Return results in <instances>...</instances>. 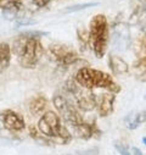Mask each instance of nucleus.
<instances>
[{
  "instance_id": "a211bd4d",
  "label": "nucleus",
  "mask_w": 146,
  "mask_h": 155,
  "mask_svg": "<svg viewBox=\"0 0 146 155\" xmlns=\"http://www.w3.org/2000/svg\"><path fill=\"white\" fill-rule=\"evenodd\" d=\"M133 70H134V73H135V77L141 81V82H146V64L145 62H141V61H136L133 66Z\"/></svg>"
},
{
  "instance_id": "a878e982",
  "label": "nucleus",
  "mask_w": 146,
  "mask_h": 155,
  "mask_svg": "<svg viewBox=\"0 0 146 155\" xmlns=\"http://www.w3.org/2000/svg\"><path fill=\"white\" fill-rule=\"evenodd\" d=\"M145 98H146V95H145Z\"/></svg>"
},
{
  "instance_id": "423d86ee",
  "label": "nucleus",
  "mask_w": 146,
  "mask_h": 155,
  "mask_svg": "<svg viewBox=\"0 0 146 155\" xmlns=\"http://www.w3.org/2000/svg\"><path fill=\"white\" fill-rule=\"evenodd\" d=\"M48 51H49L50 59L62 67L71 66L79 60L78 53L75 49H72L71 47L65 45V44L54 43L49 47Z\"/></svg>"
},
{
  "instance_id": "f8f14e48",
  "label": "nucleus",
  "mask_w": 146,
  "mask_h": 155,
  "mask_svg": "<svg viewBox=\"0 0 146 155\" xmlns=\"http://www.w3.org/2000/svg\"><path fill=\"white\" fill-rule=\"evenodd\" d=\"M108 66L115 74H125L129 71L128 64L121 56L113 54L108 56Z\"/></svg>"
},
{
  "instance_id": "20e7f679",
  "label": "nucleus",
  "mask_w": 146,
  "mask_h": 155,
  "mask_svg": "<svg viewBox=\"0 0 146 155\" xmlns=\"http://www.w3.org/2000/svg\"><path fill=\"white\" fill-rule=\"evenodd\" d=\"M90 45L96 58H102L106 54L108 41V23L105 15H95L89 25Z\"/></svg>"
},
{
  "instance_id": "ddd939ff",
  "label": "nucleus",
  "mask_w": 146,
  "mask_h": 155,
  "mask_svg": "<svg viewBox=\"0 0 146 155\" xmlns=\"http://www.w3.org/2000/svg\"><path fill=\"white\" fill-rule=\"evenodd\" d=\"M46 105H48V100L44 95L42 94H38V95H35L30 100H29V110L30 112L34 115V116H38L40 114L44 112V110L46 109Z\"/></svg>"
},
{
  "instance_id": "9d476101",
  "label": "nucleus",
  "mask_w": 146,
  "mask_h": 155,
  "mask_svg": "<svg viewBox=\"0 0 146 155\" xmlns=\"http://www.w3.org/2000/svg\"><path fill=\"white\" fill-rule=\"evenodd\" d=\"M72 127V131H73V134L78 138H82V139H90L95 133H96V127L95 125H91V124H88L85 121L78 124V125H75V126H71Z\"/></svg>"
},
{
  "instance_id": "412c9836",
  "label": "nucleus",
  "mask_w": 146,
  "mask_h": 155,
  "mask_svg": "<svg viewBox=\"0 0 146 155\" xmlns=\"http://www.w3.org/2000/svg\"><path fill=\"white\" fill-rule=\"evenodd\" d=\"M50 2H51V0H32V3H33L35 6H38V8H44V6H46Z\"/></svg>"
},
{
  "instance_id": "6e6552de",
  "label": "nucleus",
  "mask_w": 146,
  "mask_h": 155,
  "mask_svg": "<svg viewBox=\"0 0 146 155\" xmlns=\"http://www.w3.org/2000/svg\"><path fill=\"white\" fill-rule=\"evenodd\" d=\"M115 100H116V94L111 92L102 93L96 97V107L101 117H106V116L113 112Z\"/></svg>"
},
{
  "instance_id": "393cba45",
  "label": "nucleus",
  "mask_w": 146,
  "mask_h": 155,
  "mask_svg": "<svg viewBox=\"0 0 146 155\" xmlns=\"http://www.w3.org/2000/svg\"><path fill=\"white\" fill-rule=\"evenodd\" d=\"M144 115H145V121H146V111H144Z\"/></svg>"
},
{
  "instance_id": "f03ea898",
  "label": "nucleus",
  "mask_w": 146,
  "mask_h": 155,
  "mask_svg": "<svg viewBox=\"0 0 146 155\" xmlns=\"http://www.w3.org/2000/svg\"><path fill=\"white\" fill-rule=\"evenodd\" d=\"M75 80L81 87L90 91L95 88H102V89H107V92H111L115 94L121 92V87L113 81L112 77L108 73L102 72L100 70L82 67L78 70Z\"/></svg>"
},
{
  "instance_id": "5701e85b",
  "label": "nucleus",
  "mask_w": 146,
  "mask_h": 155,
  "mask_svg": "<svg viewBox=\"0 0 146 155\" xmlns=\"http://www.w3.org/2000/svg\"><path fill=\"white\" fill-rule=\"evenodd\" d=\"M9 2H10V0H0V9L3 10V9L6 6V4H8Z\"/></svg>"
},
{
  "instance_id": "39448f33",
  "label": "nucleus",
  "mask_w": 146,
  "mask_h": 155,
  "mask_svg": "<svg viewBox=\"0 0 146 155\" xmlns=\"http://www.w3.org/2000/svg\"><path fill=\"white\" fill-rule=\"evenodd\" d=\"M52 104H54L55 109L59 111V114L63 117V120L67 124H69L71 126H75V125H78V124L83 122V117L81 116V114L78 112L77 106L73 105L62 94L54 95Z\"/></svg>"
},
{
  "instance_id": "f257e3e1",
  "label": "nucleus",
  "mask_w": 146,
  "mask_h": 155,
  "mask_svg": "<svg viewBox=\"0 0 146 155\" xmlns=\"http://www.w3.org/2000/svg\"><path fill=\"white\" fill-rule=\"evenodd\" d=\"M44 34V32H24L14 41L12 51L17 56L22 67L35 68L39 64L44 54V48L39 41V37Z\"/></svg>"
},
{
  "instance_id": "b1692460",
  "label": "nucleus",
  "mask_w": 146,
  "mask_h": 155,
  "mask_svg": "<svg viewBox=\"0 0 146 155\" xmlns=\"http://www.w3.org/2000/svg\"><path fill=\"white\" fill-rule=\"evenodd\" d=\"M142 143L146 145V137H144V138H142Z\"/></svg>"
},
{
  "instance_id": "4be33fe9",
  "label": "nucleus",
  "mask_w": 146,
  "mask_h": 155,
  "mask_svg": "<svg viewBox=\"0 0 146 155\" xmlns=\"http://www.w3.org/2000/svg\"><path fill=\"white\" fill-rule=\"evenodd\" d=\"M132 155H144L142 153H141V150L139 149V148H135V147H133L132 148V153H130Z\"/></svg>"
},
{
  "instance_id": "0eeeda50",
  "label": "nucleus",
  "mask_w": 146,
  "mask_h": 155,
  "mask_svg": "<svg viewBox=\"0 0 146 155\" xmlns=\"http://www.w3.org/2000/svg\"><path fill=\"white\" fill-rule=\"evenodd\" d=\"M0 122L3 124V126L6 130L14 131V132L23 131L26 127V124L22 116L10 109H4L0 111Z\"/></svg>"
},
{
  "instance_id": "2eb2a0df",
  "label": "nucleus",
  "mask_w": 146,
  "mask_h": 155,
  "mask_svg": "<svg viewBox=\"0 0 146 155\" xmlns=\"http://www.w3.org/2000/svg\"><path fill=\"white\" fill-rule=\"evenodd\" d=\"M125 126L129 130H135L138 128L142 122H145V115L144 112H130L127 115V117L124 119Z\"/></svg>"
},
{
  "instance_id": "7ed1b4c3",
  "label": "nucleus",
  "mask_w": 146,
  "mask_h": 155,
  "mask_svg": "<svg viewBox=\"0 0 146 155\" xmlns=\"http://www.w3.org/2000/svg\"><path fill=\"white\" fill-rule=\"evenodd\" d=\"M38 130L50 142L56 144L63 145L69 143L72 139V136L68 130L62 126L60 116L54 111H46L42 115L38 122Z\"/></svg>"
},
{
  "instance_id": "4468645a",
  "label": "nucleus",
  "mask_w": 146,
  "mask_h": 155,
  "mask_svg": "<svg viewBox=\"0 0 146 155\" xmlns=\"http://www.w3.org/2000/svg\"><path fill=\"white\" fill-rule=\"evenodd\" d=\"M11 49L8 43H0V73H3L10 65Z\"/></svg>"
},
{
  "instance_id": "dca6fc26",
  "label": "nucleus",
  "mask_w": 146,
  "mask_h": 155,
  "mask_svg": "<svg viewBox=\"0 0 146 155\" xmlns=\"http://www.w3.org/2000/svg\"><path fill=\"white\" fill-rule=\"evenodd\" d=\"M77 38L79 42V47L82 51H87L89 48H91L90 45V37H89V32L85 28H79L77 31Z\"/></svg>"
},
{
  "instance_id": "1a4fd4ad",
  "label": "nucleus",
  "mask_w": 146,
  "mask_h": 155,
  "mask_svg": "<svg viewBox=\"0 0 146 155\" xmlns=\"http://www.w3.org/2000/svg\"><path fill=\"white\" fill-rule=\"evenodd\" d=\"M130 22L138 25L141 29L146 27V0H136V5L134 6Z\"/></svg>"
},
{
  "instance_id": "bb28decb",
  "label": "nucleus",
  "mask_w": 146,
  "mask_h": 155,
  "mask_svg": "<svg viewBox=\"0 0 146 155\" xmlns=\"http://www.w3.org/2000/svg\"><path fill=\"white\" fill-rule=\"evenodd\" d=\"M79 155H82V154H79Z\"/></svg>"
},
{
  "instance_id": "f3484780",
  "label": "nucleus",
  "mask_w": 146,
  "mask_h": 155,
  "mask_svg": "<svg viewBox=\"0 0 146 155\" xmlns=\"http://www.w3.org/2000/svg\"><path fill=\"white\" fill-rule=\"evenodd\" d=\"M135 53L138 55V60L146 64V34H141V37L138 39Z\"/></svg>"
},
{
  "instance_id": "aec40b11",
  "label": "nucleus",
  "mask_w": 146,
  "mask_h": 155,
  "mask_svg": "<svg viewBox=\"0 0 146 155\" xmlns=\"http://www.w3.org/2000/svg\"><path fill=\"white\" fill-rule=\"evenodd\" d=\"M115 147H116L117 151H118L121 155H132V154H130V151H129L124 145H122V144H119V143H116V144H115Z\"/></svg>"
},
{
  "instance_id": "6ab92c4d",
  "label": "nucleus",
  "mask_w": 146,
  "mask_h": 155,
  "mask_svg": "<svg viewBox=\"0 0 146 155\" xmlns=\"http://www.w3.org/2000/svg\"><path fill=\"white\" fill-rule=\"evenodd\" d=\"M97 3H85V4H79V5H75V6H71V8H67L65 10V12H76V11H81V10H84V9H88V8H91V6H96Z\"/></svg>"
},
{
  "instance_id": "9b49d317",
  "label": "nucleus",
  "mask_w": 146,
  "mask_h": 155,
  "mask_svg": "<svg viewBox=\"0 0 146 155\" xmlns=\"http://www.w3.org/2000/svg\"><path fill=\"white\" fill-rule=\"evenodd\" d=\"M23 10L22 0H10L6 6L3 9V16L6 20H16L18 18V14Z\"/></svg>"
}]
</instances>
